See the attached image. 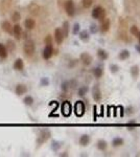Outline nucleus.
<instances>
[{
  "instance_id": "nucleus-38",
  "label": "nucleus",
  "mask_w": 140,
  "mask_h": 157,
  "mask_svg": "<svg viewBox=\"0 0 140 157\" xmlns=\"http://www.w3.org/2000/svg\"><path fill=\"white\" fill-rule=\"evenodd\" d=\"M83 6L85 8H89L93 4V0H83Z\"/></svg>"
},
{
  "instance_id": "nucleus-14",
  "label": "nucleus",
  "mask_w": 140,
  "mask_h": 157,
  "mask_svg": "<svg viewBox=\"0 0 140 157\" xmlns=\"http://www.w3.org/2000/svg\"><path fill=\"white\" fill-rule=\"evenodd\" d=\"M1 28H2V30L4 32V33L13 34V26H12L11 22H8V20L3 21V22L1 23Z\"/></svg>"
},
{
  "instance_id": "nucleus-5",
  "label": "nucleus",
  "mask_w": 140,
  "mask_h": 157,
  "mask_svg": "<svg viewBox=\"0 0 140 157\" xmlns=\"http://www.w3.org/2000/svg\"><path fill=\"white\" fill-rule=\"evenodd\" d=\"M104 15H106V11H104V8H102V6L94 8V10L91 13V16H92L93 19L100 20V21L102 20V18H104Z\"/></svg>"
},
{
  "instance_id": "nucleus-46",
  "label": "nucleus",
  "mask_w": 140,
  "mask_h": 157,
  "mask_svg": "<svg viewBox=\"0 0 140 157\" xmlns=\"http://www.w3.org/2000/svg\"><path fill=\"white\" fill-rule=\"evenodd\" d=\"M119 113H120V116H124V107H122V106H120V107H119Z\"/></svg>"
},
{
  "instance_id": "nucleus-8",
  "label": "nucleus",
  "mask_w": 140,
  "mask_h": 157,
  "mask_svg": "<svg viewBox=\"0 0 140 157\" xmlns=\"http://www.w3.org/2000/svg\"><path fill=\"white\" fill-rule=\"evenodd\" d=\"M53 55V47H52V44H46L43 49V52H42V56H43V59L45 60H49L50 58Z\"/></svg>"
},
{
  "instance_id": "nucleus-23",
  "label": "nucleus",
  "mask_w": 140,
  "mask_h": 157,
  "mask_svg": "<svg viewBox=\"0 0 140 157\" xmlns=\"http://www.w3.org/2000/svg\"><path fill=\"white\" fill-rule=\"evenodd\" d=\"M92 73H93V75L96 79H100L102 77V75H104V69L102 67H94L92 69Z\"/></svg>"
},
{
  "instance_id": "nucleus-42",
  "label": "nucleus",
  "mask_w": 140,
  "mask_h": 157,
  "mask_svg": "<svg viewBox=\"0 0 140 157\" xmlns=\"http://www.w3.org/2000/svg\"><path fill=\"white\" fill-rule=\"evenodd\" d=\"M126 126H128L130 129H134V128L137 127V124H136L135 121H129V123L126 124Z\"/></svg>"
},
{
  "instance_id": "nucleus-28",
  "label": "nucleus",
  "mask_w": 140,
  "mask_h": 157,
  "mask_svg": "<svg viewBox=\"0 0 140 157\" xmlns=\"http://www.w3.org/2000/svg\"><path fill=\"white\" fill-rule=\"evenodd\" d=\"M50 148H51V150L53 152H58L59 150L62 148V143H61V141H53L51 143Z\"/></svg>"
},
{
  "instance_id": "nucleus-30",
  "label": "nucleus",
  "mask_w": 140,
  "mask_h": 157,
  "mask_svg": "<svg viewBox=\"0 0 140 157\" xmlns=\"http://www.w3.org/2000/svg\"><path fill=\"white\" fill-rule=\"evenodd\" d=\"M5 47H6V49H8V52H13L15 50V47H16L15 42L13 41V40H8Z\"/></svg>"
},
{
  "instance_id": "nucleus-9",
  "label": "nucleus",
  "mask_w": 140,
  "mask_h": 157,
  "mask_svg": "<svg viewBox=\"0 0 140 157\" xmlns=\"http://www.w3.org/2000/svg\"><path fill=\"white\" fill-rule=\"evenodd\" d=\"M102 91H100V88H99V85L96 84V85L93 86L92 88V97L95 102H99L102 99Z\"/></svg>"
},
{
  "instance_id": "nucleus-18",
  "label": "nucleus",
  "mask_w": 140,
  "mask_h": 157,
  "mask_svg": "<svg viewBox=\"0 0 140 157\" xmlns=\"http://www.w3.org/2000/svg\"><path fill=\"white\" fill-rule=\"evenodd\" d=\"M79 38L82 40L83 42H88L90 40V33L88 30H80L79 33Z\"/></svg>"
},
{
  "instance_id": "nucleus-41",
  "label": "nucleus",
  "mask_w": 140,
  "mask_h": 157,
  "mask_svg": "<svg viewBox=\"0 0 140 157\" xmlns=\"http://www.w3.org/2000/svg\"><path fill=\"white\" fill-rule=\"evenodd\" d=\"M44 42H45V44H52V38L50 35H47L46 37H45L44 39Z\"/></svg>"
},
{
  "instance_id": "nucleus-11",
  "label": "nucleus",
  "mask_w": 140,
  "mask_h": 157,
  "mask_svg": "<svg viewBox=\"0 0 140 157\" xmlns=\"http://www.w3.org/2000/svg\"><path fill=\"white\" fill-rule=\"evenodd\" d=\"M15 91H16V94L17 95H23L27 92V86L25 85V84H18L16 86V88H15Z\"/></svg>"
},
{
  "instance_id": "nucleus-10",
  "label": "nucleus",
  "mask_w": 140,
  "mask_h": 157,
  "mask_svg": "<svg viewBox=\"0 0 140 157\" xmlns=\"http://www.w3.org/2000/svg\"><path fill=\"white\" fill-rule=\"evenodd\" d=\"M53 37H55V41L57 42V44L58 45L62 44L64 41V35H63V32H62V28H60V27L55 28Z\"/></svg>"
},
{
  "instance_id": "nucleus-13",
  "label": "nucleus",
  "mask_w": 140,
  "mask_h": 157,
  "mask_svg": "<svg viewBox=\"0 0 140 157\" xmlns=\"http://www.w3.org/2000/svg\"><path fill=\"white\" fill-rule=\"evenodd\" d=\"M90 141H91V137L89 134H83L82 136L80 137L79 139V143L82 147H87L90 143Z\"/></svg>"
},
{
  "instance_id": "nucleus-40",
  "label": "nucleus",
  "mask_w": 140,
  "mask_h": 157,
  "mask_svg": "<svg viewBox=\"0 0 140 157\" xmlns=\"http://www.w3.org/2000/svg\"><path fill=\"white\" fill-rule=\"evenodd\" d=\"M98 32V27L96 24H91L90 25V33L91 34H96Z\"/></svg>"
},
{
  "instance_id": "nucleus-43",
  "label": "nucleus",
  "mask_w": 140,
  "mask_h": 157,
  "mask_svg": "<svg viewBox=\"0 0 140 157\" xmlns=\"http://www.w3.org/2000/svg\"><path fill=\"white\" fill-rule=\"evenodd\" d=\"M69 84H70V88L74 89L77 86V82L75 80H70L69 81Z\"/></svg>"
},
{
  "instance_id": "nucleus-3",
  "label": "nucleus",
  "mask_w": 140,
  "mask_h": 157,
  "mask_svg": "<svg viewBox=\"0 0 140 157\" xmlns=\"http://www.w3.org/2000/svg\"><path fill=\"white\" fill-rule=\"evenodd\" d=\"M73 111H74V113H75V115H76L77 117H82L86 112L85 103L83 102V101H77V102H75Z\"/></svg>"
},
{
  "instance_id": "nucleus-4",
  "label": "nucleus",
  "mask_w": 140,
  "mask_h": 157,
  "mask_svg": "<svg viewBox=\"0 0 140 157\" xmlns=\"http://www.w3.org/2000/svg\"><path fill=\"white\" fill-rule=\"evenodd\" d=\"M61 112L65 117H68V116L71 115L72 113V105L69 101H65V102L62 103L61 105Z\"/></svg>"
},
{
  "instance_id": "nucleus-39",
  "label": "nucleus",
  "mask_w": 140,
  "mask_h": 157,
  "mask_svg": "<svg viewBox=\"0 0 140 157\" xmlns=\"http://www.w3.org/2000/svg\"><path fill=\"white\" fill-rule=\"evenodd\" d=\"M40 84H41V86H43V87H46V86L49 85V79H48V77H42L41 81H40Z\"/></svg>"
},
{
  "instance_id": "nucleus-17",
  "label": "nucleus",
  "mask_w": 140,
  "mask_h": 157,
  "mask_svg": "<svg viewBox=\"0 0 140 157\" xmlns=\"http://www.w3.org/2000/svg\"><path fill=\"white\" fill-rule=\"evenodd\" d=\"M24 26L26 27V29L31 30L36 27V21L33 18H27V19L24 21Z\"/></svg>"
},
{
  "instance_id": "nucleus-29",
  "label": "nucleus",
  "mask_w": 140,
  "mask_h": 157,
  "mask_svg": "<svg viewBox=\"0 0 140 157\" xmlns=\"http://www.w3.org/2000/svg\"><path fill=\"white\" fill-rule=\"evenodd\" d=\"M88 91H89L88 86H82V87H80L79 90H77V95H79V97H85Z\"/></svg>"
},
{
  "instance_id": "nucleus-44",
  "label": "nucleus",
  "mask_w": 140,
  "mask_h": 157,
  "mask_svg": "<svg viewBox=\"0 0 140 157\" xmlns=\"http://www.w3.org/2000/svg\"><path fill=\"white\" fill-rule=\"evenodd\" d=\"M96 113H97V107L93 106V121H96Z\"/></svg>"
},
{
  "instance_id": "nucleus-16",
  "label": "nucleus",
  "mask_w": 140,
  "mask_h": 157,
  "mask_svg": "<svg viewBox=\"0 0 140 157\" xmlns=\"http://www.w3.org/2000/svg\"><path fill=\"white\" fill-rule=\"evenodd\" d=\"M110 27H111V21H110V19H108V18H106V19L102 20L100 30H102V33H107L108 30L110 29Z\"/></svg>"
},
{
  "instance_id": "nucleus-12",
  "label": "nucleus",
  "mask_w": 140,
  "mask_h": 157,
  "mask_svg": "<svg viewBox=\"0 0 140 157\" xmlns=\"http://www.w3.org/2000/svg\"><path fill=\"white\" fill-rule=\"evenodd\" d=\"M13 35H14L15 39L17 40H20L21 39V36H22V28L19 24H17L15 26H13Z\"/></svg>"
},
{
  "instance_id": "nucleus-36",
  "label": "nucleus",
  "mask_w": 140,
  "mask_h": 157,
  "mask_svg": "<svg viewBox=\"0 0 140 157\" xmlns=\"http://www.w3.org/2000/svg\"><path fill=\"white\" fill-rule=\"evenodd\" d=\"M139 28L136 26V25H133L132 27L130 28V33L132 34L133 36H135V37H138V35H139Z\"/></svg>"
},
{
  "instance_id": "nucleus-20",
  "label": "nucleus",
  "mask_w": 140,
  "mask_h": 157,
  "mask_svg": "<svg viewBox=\"0 0 140 157\" xmlns=\"http://www.w3.org/2000/svg\"><path fill=\"white\" fill-rule=\"evenodd\" d=\"M24 68V62H23L22 59H16L14 62V69L15 70H18V71H21Z\"/></svg>"
},
{
  "instance_id": "nucleus-2",
  "label": "nucleus",
  "mask_w": 140,
  "mask_h": 157,
  "mask_svg": "<svg viewBox=\"0 0 140 157\" xmlns=\"http://www.w3.org/2000/svg\"><path fill=\"white\" fill-rule=\"evenodd\" d=\"M35 50H36V45H35V42L33 40H26L24 42V45H23V52L27 57H31V56L35 53Z\"/></svg>"
},
{
  "instance_id": "nucleus-6",
  "label": "nucleus",
  "mask_w": 140,
  "mask_h": 157,
  "mask_svg": "<svg viewBox=\"0 0 140 157\" xmlns=\"http://www.w3.org/2000/svg\"><path fill=\"white\" fill-rule=\"evenodd\" d=\"M65 11L69 17H73L75 15V5L72 0H67L65 2Z\"/></svg>"
},
{
  "instance_id": "nucleus-31",
  "label": "nucleus",
  "mask_w": 140,
  "mask_h": 157,
  "mask_svg": "<svg viewBox=\"0 0 140 157\" xmlns=\"http://www.w3.org/2000/svg\"><path fill=\"white\" fill-rule=\"evenodd\" d=\"M8 49H6L5 45H3L0 43V58L2 59H5L8 57Z\"/></svg>"
},
{
  "instance_id": "nucleus-32",
  "label": "nucleus",
  "mask_w": 140,
  "mask_h": 157,
  "mask_svg": "<svg viewBox=\"0 0 140 157\" xmlns=\"http://www.w3.org/2000/svg\"><path fill=\"white\" fill-rule=\"evenodd\" d=\"M23 103H24L26 106H31V105L35 103V99H33V97H30V95H26V97L23 99Z\"/></svg>"
},
{
  "instance_id": "nucleus-34",
  "label": "nucleus",
  "mask_w": 140,
  "mask_h": 157,
  "mask_svg": "<svg viewBox=\"0 0 140 157\" xmlns=\"http://www.w3.org/2000/svg\"><path fill=\"white\" fill-rule=\"evenodd\" d=\"M20 19H21V14H20L19 12H17V11L14 12V13H13V15H12V20H13L15 23H17V22H19Z\"/></svg>"
},
{
  "instance_id": "nucleus-27",
  "label": "nucleus",
  "mask_w": 140,
  "mask_h": 157,
  "mask_svg": "<svg viewBox=\"0 0 140 157\" xmlns=\"http://www.w3.org/2000/svg\"><path fill=\"white\" fill-rule=\"evenodd\" d=\"M69 28H70V25H69L68 21H65L63 23V26H62V32H63L64 38H67L69 35Z\"/></svg>"
},
{
  "instance_id": "nucleus-24",
  "label": "nucleus",
  "mask_w": 140,
  "mask_h": 157,
  "mask_svg": "<svg viewBox=\"0 0 140 157\" xmlns=\"http://www.w3.org/2000/svg\"><path fill=\"white\" fill-rule=\"evenodd\" d=\"M97 58H98L99 60H102V61H106L108 58H109V55H108V52L106 51L104 49L99 48V49L97 50Z\"/></svg>"
},
{
  "instance_id": "nucleus-1",
  "label": "nucleus",
  "mask_w": 140,
  "mask_h": 157,
  "mask_svg": "<svg viewBox=\"0 0 140 157\" xmlns=\"http://www.w3.org/2000/svg\"><path fill=\"white\" fill-rule=\"evenodd\" d=\"M51 137V132H50V130L48 129H42L38 134V137H37V148H40V147L43 145V143H46L49 138Z\"/></svg>"
},
{
  "instance_id": "nucleus-26",
  "label": "nucleus",
  "mask_w": 140,
  "mask_h": 157,
  "mask_svg": "<svg viewBox=\"0 0 140 157\" xmlns=\"http://www.w3.org/2000/svg\"><path fill=\"white\" fill-rule=\"evenodd\" d=\"M130 56H131V52H130L129 50H128V49H122L120 52H119L118 58L120 59L121 61H124V60H126V59H129Z\"/></svg>"
},
{
  "instance_id": "nucleus-19",
  "label": "nucleus",
  "mask_w": 140,
  "mask_h": 157,
  "mask_svg": "<svg viewBox=\"0 0 140 157\" xmlns=\"http://www.w3.org/2000/svg\"><path fill=\"white\" fill-rule=\"evenodd\" d=\"M12 2H13V0H2V1L0 2V8H1V11H2L3 13L8 11V8H11L12 5Z\"/></svg>"
},
{
  "instance_id": "nucleus-25",
  "label": "nucleus",
  "mask_w": 140,
  "mask_h": 157,
  "mask_svg": "<svg viewBox=\"0 0 140 157\" xmlns=\"http://www.w3.org/2000/svg\"><path fill=\"white\" fill-rule=\"evenodd\" d=\"M124 143V141L121 137H114L112 139V146L114 148H118V147H121Z\"/></svg>"
},
{
  "instance_id": "nucleus-21",
  "label": "nucleus",
  "mask_w": 140,
  "mask_h": 157,
  "mask_svg": "<svg viewBox=\"0 0 140 157\" xmlns=\"http://www.w3.org/2000/svg\"><path fill=\"white\" fill-rule=\"evenodd\" d=\"M130 73L132 75V77L134 80H136L138 77H139V73H140V69H139V66L138 65H133L130 69Z\"/></svg>"
},
{
  "instance_id": "nucleus-47",
  "label": "nucleus",
  "mask_w": 140,
  "mask_h": 157,
  "mask_svg": "<svg viewBox=\"0 0 140 157\" xmlns=\"http://www.w3.org/2000/svg\"><path fill=\"white\" fill-rule=\"evenodd\" d=\"M135 49L137 50V52H139V53H140V44L136 45V46H135Z\"/></svg>"
},
{
  "instance_id": "nucleus-15",
  "label": "nucleus",
  "mask_w": 140,
  "mask_h": 157,
  "mask_svg": "<svg viewBox=\"0 0 140 157\" xmlns=\"http://www.w3.org/2000/svg\"><path fill=\"white\" fill-rule=\"evenodd\" d=\"M28 11H29V13L31 15H33V16H37V15H39V13H40V6L37 4V3H30L29 5H28Z\"/></svg>"
},
{
  "instance_id": "nucleus-48",
  "label": "nucleus",
  "mask_w": 140,
  "mask_h": 157,
  "mask_svg": "<svg viewBox=\"0 0 140 157\" xmlns=\"http://www.w3.org/2000/svg\"><path fill=\"white\" fill-rule=\"evenodd\" d=\"M60 156H68V154H67V152H64V153L60 154Z\"/></svg>"
},
{
  "instance_id": "nucleus-33",
  "label": "nucleus",
  "mask_w": 140,
  "mask_h": 157,
  "mask_svg": "<svg viewBox=\"0 0 140 157\" xmlns=\"http://www.w3.org/2000/svg\"><path fill=\"white\" fill-rule=\"evenodd\" d=\"M61 89L63 92H67V91L70 89V84H69V81H64L62 84H61Z\"/></svg>"
},
{
  "instance_id": "nucleus-45",
  "label": "nucleus",
  "mask_w": 140,
  "mask_h": 157,
  "mask_svg": "<svg viewBox=\"0 0 140 157\" xmlns=\"http://www.w3.org/2000/svg\"><path fill=\"white\" fill-rule=\"evenodd\" d=\"M133 112H134L133 107H129L128 109H126V113H128V114H133Z\"/></svg>"
},
{
  "instance_id": "nucleus-49",
  "label": "nucleus",
  "mask_w": 140,
  "mask_h": 157,
  "mask_svg": "<svg viewBox=\"0 0 140 157\" xmlns=\"http://www.w3.org/2000/svg\"><path fill=\"white\" fill-rule=\"evenodd\" d=\"M138 40H139V44H140V32H139V35H138Z\"/></svg>"
},
{
  "instance_id": "nucleus-7",
  "label": "nucleus",
  "mask_w": 140,
  "mask_h": 157,
  "mask_svg": "<svg viewBox=\"0 0 140 157\" xmlns=\"http://www.w3.org/2000/svg\"><path fill=\"white\" fill-rule=\"evenodd\" d=\"M80 60L85 66H89L91 63H92V61H93V58H92V56L88 52H82L80 56Z\"/></svg>"
},
{
  "instance_id": "nucleus-35",
  "label": "nucleus",
  "mask_w": 140,
  "mask_h": 157,
  "mask_svg": "<svg viewBox=\"0 0 140 157\" xmlns=\"http://www.w3.org/2000/svg\"><path fill=\"white\" fill-rule=\"evenodd\" d=\"M109 68H110V71L112 72V73H117L118 71H119V66H118L117 64H110V66H109Z\"/></svg>"
},
{
  "instance_id": "nucleus-22",
  "label": "nucleus",
  "mask_w": 140,
  "mask_h": 157,
  "mask_svg": "<svg viewBox=\"0 0 140 157\" xmlns=\"http://www.w3.org/2000/svg\"><path fill=\"white\" fill-rule=\"evenodd\" d=\"M96 148L99 150V151H106L108 148V143L104 139H98L97 143H96Z\"/></svg>"
},
{
  "instance_id": "nucleus-37",
  "label": "nucleus",
  "mask_w": 140,
  "mask_h": 157,
  "mask_svg": "<svg viewBox=\"0 0 140 157\" xmlns=\"http://www.w3.org/2000/svg\"><path fill=\"white\" fill-rule=\"evenodd\" d=\"M80 30H81V25L80 23H74L73 25V27H72V34L73 35H77V34L80 33Z\"/></svg>"
}]
</instances>
